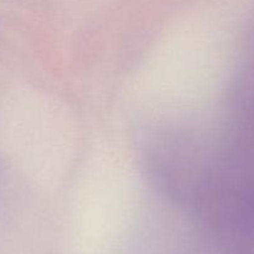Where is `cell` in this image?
Returning a JSON list of instances; mask_svg holds the SVG:
<instances>
[]
</instances>
